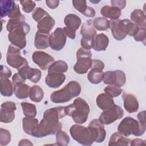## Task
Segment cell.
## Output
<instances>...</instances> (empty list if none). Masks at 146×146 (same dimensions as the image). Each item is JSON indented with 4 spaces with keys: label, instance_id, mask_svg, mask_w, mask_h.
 Listing matches in <instances>:
<instances>
[{
    "label": "cell",
    "instance_id": "1",
    "mask_svg": "<svg viewBox=\"0 0 146 146\" xmlns=\"http://www.w3.org/2000/svg\"><path fill=\"white\" fill-rule=\"evenodd\" d=\"M66 116L65 107H56L46 110L43 119L33 131L31 136L39 138L56 134L62 128V123L59 119Z\"/></svg>",
    "mask_w": 146,
    "mask_h": 146
},
{
    "label": "cell",
    "instance_id": "2",
    "mask_svg": "<svg viewBox=\"0 0 146 146\" xmlns=\"http://www.w3.org/2000/svg\"><path fill=\"white\" fill-rule=\"evenodd\" d=\"M90 110L88 103L81 98H76L73 103L65 107L66 115L72 117L76 123L80 124L87 120Z\"/></svg>",
    "mask_w": 146,
    "mask_h": 146
},
{
    "label": "cell",
    "instance_id": "3",
    "mask_svg": "<svg viewBox=\"0 0 146 146\" xmlns=\"http://www.w3.org/2000/svg\"><path fill=\"white\" fill-rule=\"evenodd\" d=\"M81 92V86L76 81L72 80L59 90L53 92L50 99L55 103H63L78 96Z\"/></svg>",
    "mask_w": 146,
    "mask_h": 146
},
{
    "label": "cell",
    "instance_id": "4",
    "mask_svg": "<svg viewBox=\"0 0 146 146\" xmlns=\"http://www.w3.org/2000/svg\"><path fill=\"white\" fill-rule=\"evenodd\" d=\"M118 132L125 136L133 135L142 136L145 131V124L135 120L131 117L124 118L117 127Z\"/></svg>",
    "mask_w": 146,
    "mask_h": 146
},
{
    "label": "cell",
    "instance_id": "5",
    "mask_svg": "<svg viewBox=\"0 0 146 146\" xmlns=\"http://www.w3.org/2000/svg\"><path fill=\"white\" fill-rule=\"evenodd\" d=\"M74 140L83 145L90 146L95 142V138L90 128L78 124L72 125L70 129Z\"/></svg>",
    "mask_w": 146,
    "mask_h": 146
},
{
    "label": "cell",
    "instance_id": "6",
    "mask_svg": "<svg viewBox=\"0 0 146 146\" xmlns=\"http://www.w3.org/2000/svg\"><path fill=\"white\" fill-rule=\"evenodd\" d=\"M30 30V26L26 22L18 25L13 31L9 32L8 39L12 44L19 49L24 48L26 46V35Z\"/></svg>",
    "mask_w": 146,
    "mask_h": 146
},
{
    "label": "cell",
    "instance_id": "7",
    "mask_svg": "<svg viewBox=\"0 0 146 146\" xmlns=\"http://www.w3.org/2000/svg\"><path fill=\"white\" fill-rule=\"evenodd\" d=\"M92 52L90 50L79 48L76 52L77 61L74 66L75 72L78 74H84L90 69L92 60Z\"/></svg>",
    "mask_w": 146,
    "mask_h": 146
},
{
    "label": "cell",
    "instance_id": "8",
    "mask_svg": "<svg viewBox=\"0 0 146 146\" xmlns=\"http://www.w3.org/2000/svg\"><path fill=\"white\" fill-rule=\"evenodd\" d=\"M6 62L11 67L16 68L18 71L22 67L29 65L27 60L22 57L20 49L12 44H10L6 54Z\"/></svg>",
    "mask_w": 146,
    "mask_h": 146
},
{
    "label": "cell",
    "instance_id": "9",
    "mask_svg": "<svg viewBox=\"0 0 146 146\" xmlns=\"http://www.w3.org/2000/svg\"><path fill=\"white\" fill-rule=\"evenodd\" d=\"M124 111L120 107L114 104L112 107L104 110L99 116V120L104 125H108L123 117Z\"/></svg>",
    "mask_w": 146,
    "mask_h": 146
},
{
    "label": "cell",
    "instance_id": "10",
    "mask_svg": "<svg viewBox=\"0 0 146 146\" xmlns=\"http://www.w3.org/2000/svg\"><path fill=\"white\" fill-rule=\"evenodd\" d=\"M0 15L2 18L7 16L10 19L15 18L21 16L19 6L13 1L4 0L1 1Z\"/></svg>",
    "mask_w": 146,
    "mask_h": 146
},
{
    "label": "cell",
    "instance_id": "11",
    "mask_svg": "<svg viewBox=\"0 0 146 146\" xmlns=\"http://www.w3.org/2000/svg\"><path fill=\"white\" fill-rule=\"evenodd\" d=\"M103 80L104 84L121 87L125 83L126 76L121 70L107 71L104 72Z\"/></svg>",
    "mask_w": 146,
    "mask_h": 146
},
{
    "label": "cell",
    "instance_id": "12",
    "mask_svg": "<svg viewBox=\"0 0 146 146\" xmlns=\"http://www.w3.org/2000/svg\"><path fill=\"white\" fill-rule=\"evenodd\" d=\"M66 35L62 28H57L49 37V46L55 51L61 50L65 46Z\"/></svg>",
    "mask_w": 146,
    "mask_h": 146
},
{
    "label": "cell",
    "instance_id": "13",
    "mask_svg": "<svg viewBox=\"0 0 146 146\" xmlns=\"http://www.w3.org/2000/svg\"><path fill=\"white\" fill-rule=\"evenodd\" d=\"M32 59L33 62L43 70L48 69L55 61L54 58L51 55L42 51H35L33 54Z\"/></svg>",
    "mask_w": 146,
    "mask_h": 146
},
{
    "label": "cell",
    "instance_id": "14",
    "mask_svg": "<svg viewBox=\"0 0 146 146\" xmlns=\"http://www.w3.org/2000/svg\"><path fill=\"white\" fill-rule=\"evenodd\" d=\"M0 121L5 123L13 121L15 118V111L17 109L15 103L13 102H6L1 104Z\"/></svg>",
    "mask_w": 146,
    "mask_h": 146
},
{
    "label": "cell",
    "instance_id": "15",
    "mask_svg": "<svg viewBox=\"0 0 146 146\" xmlns=\"http://www.w3.org/2000/svg\"><path fill=\"white\" fill-rule=\"evenodd\" d=\"M88 127L92 130L95 136V142L102 143L106 137V131L104 124L99 119H94L89 124Z\"/></svg>",
    "mask_w": 146,
    "mask_h": 146
},
{
    "label": "cell",
    "instance_id": "16",
    "mask_svg": "<svg viewBox=\"0 0 146 146\" xmlns=\"http://www.w3.org/2000/svg\"><path fill=\"white\" fill-rule=\"evenodd\" d=\"M18 72L26 79H29L34 83H38L42 76L40 70L38 68H31L27 65L18 70Z\"/></svg>",
    "mask_w": 146,
    "mask_h": 146
},
{
    "label": "cell",
    "instance_id": "17",
    "mask_svg": "<svg viewBox=\"0 0 146 146\" xmlns=\"http://www.w3.org/2000/svg\"><path fill=\"white\" fill-rule=\"evenodd\" d=\"M66 75L60 72H50L45 78L46 84L50 88H58L65 81Z\"/></svg>",
    "mask_w": 146,
    "mask_h": 146
},
{
    "label": "cell",
    "instance_id": "18",
    "mask_svg": "<svg viewBox=\"0 0 146 146\" xmlns=\"http://www.w3.org/2000/svg\"><path fill=\"white\" fill-rule=\"evenodd\" d=\"M122 99L124 102V107L129 113H134L139 109V102L136 98L129 93L123 92Z\"/></svg>",
    "mask_w": 146,
    "mask_h": 146
},
{
    "label": "cell",
    "instance_id": "19",
    "mask_svg": "<svg viewBox=\"0 0 146 146\" xmlns=\"http://www.w3.org/2000/svg\"><path fill=\"white\" fill-rule=\"evenodd\" d=\"M72 5L75 9L87 17H94L95 15V11L94 8L87 5L86 1L74 0Z\"/></svg>",
    "mask_w": 146,
    "mask_h": 146
},
{
    "label": "cell",
    "instance_id": "20",
    "mask_svg": "<svg viewBox=\"0 0 146 146\" xmlns=\"http://www.w3.org/2000/svg\"><path fill=\"white\" fill-rule=\"evenodd\" d=\"M55 24V22L54 18L48 15L38 23V31L43 34H49V33L52 29Z\"/></svg>",
    "mask_w": 146,
    "mask_h": 146
},
{
    "label": "cell",
    "instance_id": "21",
    "mask_svg": "<svg viewBox=\"0 0 146 146\" xmlns=\"http://www.w3.org/2000/svg\"><path fill=\"white\" fill-rule=\"evenodd\" d=\"M96 102L98 107L103 111L110 108L115 104L113 98L106 93L99 94L96 98Z\"/></svg>",
    "mask_w": 146,
    "mask_h": 146
},
{
    "label": "cell",
    "instance_id": "22",
    "mask_svg": "<svg viewBox=\"0 0 146 146\" xmlns=\"http://www.w3.org/2000/svg\"><path fill=\"white\" fill-rule=\"evenodd\" d=\"M109 39L108 36L103 33L96 35L94 38L93 48L96 51H105L108 47Z\"/></svg>",
    "mask_w": 146,
    "mask_h": 146
},
{
    "label": "cell",
    "instance_id": "23",
    "mask_svg": "<svg viewBox=\"0 0 146 146\" xmlns=\"http://www.w3.org/2000/svg\"><path fill=\"white\" fill-rule=\"evenodd\" d=\"M49 34H46L37 31L35 35L34 46L39 50L46 49L49 46Z\"/></svg>",
    "mask_w": 146,
    "mask_h": 146
},
{
    "label": "cell",
    "instance_id": "24",
    "mask_svg": "<svg viewBox=\"0 0 146 146\" xmlns=\"http://www.w3.org/2000/svg\"><path fill=\"white\" fill-rule=\"evenodd\" d=\"M64 22L67 28L76 31L80 27L82 21L78 15L74 14H69L65 17Z\"/></svg>",
    "mask_w": 146,
    "mask_h": 146
},
{
    "label": "cell",
    "instance_id": "25",
    "mask_svg": "<svg viewBox=\"0 0 146 146\" xmlns=\"http://www.w3.org/2000/svg\"><path fill=\"white\" fill-rule=\"evenodd\" d=\"M100 13L104 18H108L111 20H116L121 15V10L113 6H104L101 9Z\"/></svg>",
    "mask_w": 146,
    "mask_h": 146
},
{
    "label": "cell",
    "instance_id": "26",
    "mask_svg": "<svg viewBox=\"0 0 146 146\" xmlns=\"http://www.w3.org/2000/svg\"><path fill=\"white\" fill-rule=\"evenodd\" d=\"M80 32L84 38L94 39L96 35V31L93 26L91 20H88L83 23Z\"/></svg>",
    "mask_w": 146,
    "mask_h": 146
},
{
    "label": "cell",
    "instance_id": "27",
    "mask_svg": "<svg viewBox=\"0 0 146 146\" xmlns=\"http://www.w3.org/2000/svg\"><path fill=\"white\" fill-rule=\"evenodd\" d=\"M131 19L139 27H146V16L140 9H135L131 13Z\"/></svg>",
    "mask_w": 146,
    "mask_h": 146
},
{
    "label": "cell",
    "instance_id": "28",
    "mask_svg": "<svg viewBox=\"0 0 146 146\" xmlns=\"http://www.w3.org/2000/svg\"><path fill=\"white\" fill-rule=\"evenodd\" d=\"M131 141L129 138L126 137V136L121 135L119 132H116L111 136L108 141V145H130Z\"/></svg>",
    "mask_w": 146,
    "mask_h": 146
},
{
    "label": "cell",
    "instance_id": "29",
    "mask_svg": "<svg viewBox=\"0 0 146 146\" xmlns=\"http://www.w3.org/2000/svg\"><path fill=\"white\" fill-rule=\"evenodd\" d=\"M0 84L2 95L7 97L12 96L14 92V86L10 80L7 78H0Z\"/></svg>",
    "mask_w": 146,
    "mask_h": 146
},
{
    "label": "cell",
    "instance_id": "30",
    "mask_svg": "<svg viewBox=\"0 0 146 146\" xmlns=\"http://www.w3.org/2000/svg\"><path fill=\"white\" fill-rule=\"evenodd\" d=\"M87 75V79L89 82L95 84L100 83L103 79V70L95 67H91Z\"/></svg>",
    "mask_w": 146,
    "mask_h": 146
},
{
    "label": "cell",
    "instance_id": "31",
    "mask_svg": "<svg viewBox=\"0 0 146 146\" xmlns=\"http://www.w3.org/2000/svg\"><path fill=\"white\" fill-rule=\"evenodd\" d=\"M39 124L38 120L35 118L23 117L22 119V127L25 132L29 135H31L33 131Z\"/></svg>",
    "mask_w": 146,
    "mask_h": 146
},
{
    "label": "cell",
    "instance_id": "32",
    "mask_svg": "<svg viewBox=\"0 0 146 146\" xmlns=\"http://www.w3.org/2000/svg\"><path fill=\"white\" fill-rule=\"evenodd\" d=\"M30 86L26 84H21L14 86V92L16 97L20 99H26L29 96Z\"/></svg>",
    "mask_w": 146,
    "mask_h": 146
},
{
    "label": "cell",
    "instance_id": "33",
    "mask_svg": "<svg viewBox=\"0 0 146 146\" xmlns=\"http://www.w3.org/2000/svg\"><path fill=\"white\" fill-rule=\"evenodd\" d=\"M44 96V92L42 88L37 85H34L30 88L29 97L30 99L35 103L42 101Z\"/></svg>",
    "mask_w": 146,
    "mask_h": 146
},
{
    "label": "cell",
    "instance_id": "34",
    "mask_svg": "<svg viewBox=\"0 0 146 146\" xmlns=\"http://www.w3.org/2000/svg\"><path fill=\"white\" fill-rule=\"evenodd\" d=\"M119 19L116 20H111L110 24L113 38L117 40H121L125 38L126 35L123 34L121 31L119 26Z\"/></svg>",
    "mask_w": 146,
    "mask_h": 146
},
{
    "label": "cell",
    "instance_id": "35",
    "mask_svg": "<svg viewBox=\"0 0 146 146\" xmlns=\"http://www.w3.org/2000/svg\"><path fill=\"white\" fill-rule=\"evenodd\" d=\"M68 70V66L66 62L59 60L54 62L48 68V73L50 72H66Z\"/></svg>",
    "mask_w": 146,
    "mask_h": 146
},
{
    "label": "cell",
    "instance_id": "36",
    "mask_svg": "<svg viewBox=\"0 0 146 146\" xmlns=\"http://www.w3.org/2000/svg\"><path fill=\"white\" fill-rule=\"evenodd\" d=\"M21 105L23 113L26 117L30 118H34L35 117L37 111L35 104L28 102H22Z\"/></svg>",
    "mask_w": 146,
    "mask_h": 146
},
{
    "label": "cell",
    "instance_id": "37",
    "mask_svg": "<svg viewBox=\"0 0 146 146\" xmlns=\"http://www.w3.org/2000/svg\"><path fill=\"white\" fill-rule=\"evenodd\" d=\"M92 25L95 29L99 31L107 30L110 27V21L104 17H98L94 19Z\"/></svg>",
    "mask_w": 146,
    "mask_h": 146
},
{
    "label": "cell",
    "instance_id": "38",
    "mask_svg": "<svg viewBox=\"0 0 146 146\" xmlns=\"http://www.w3.org/2000/svg\"><path fill=\"white\" fill-rule=\"evenodd\" d=\"M70 140V137L66 132L60 130L56 133V141L57 145L66 146L69 144Z\"/></svg>",
    "mask_w": 146,
    "mask_h": 146
},
{
    "label": "cell",
    "instance_id": "39",
    "mask_svg": "<svg viewBox=\"0 0 146 146\" xmlns=\"http://www.w3.org/2000/svg\"><path fill=\"white\" fill-rule=\"evenodd\" d=\"M25 18L23 15H22L21 16L17 18L10 19L8 21V23H7L6 29L8 31L10 32L13 31L20 23L25 22Z\"/></svg>",
    "mask_w": 146,
    "mask_h": 146
},
{
    "label": "cell",
    "instance_id": "40",
    "mask_svg": "<svg viewBox=\"0 0 146 146\" xmlns=\"http://www.w3.org/2000/svg\"><path fill=\"white\" fill-rule=\"evenodd\" d=\"M104 91L106 94L111 96L112 98H115L118 96L122 92V90L120 87L116 85H109L104 88Z\"/></svg>",
    "mask_w": 146,
    "mask_h": 146
},
{
    "label": "cell",
    "instance_id": "41",
    "mask_svg": "<svg viewBox=\"0 0 146 146\" xmlns=\"http://www.w3.org/2000/svg\"><path fill=\"white\" fill-rule=\"evenodd\" d=\"M48 13L41 7H36L32 13V17L36 22H40L43 18L48 15Z\"/></svg>",
    "mask_w": 146,
    "mask_h": 146
},
{
    "label": "cell",
    "instance_id": "42",
    "mask_svg": "<svg viewBox=\"0 0 146 146\" xmlns=\"http://www.w3.org/2000/svg\"><path fill=\"white\" fill-rule=\"evenodd\" d=\"M11 141L10 132L2 128H0V145L1 146L7 145Z\"/></svg>",
    "mask_w": 146,
    "mask_h": 146
},
{
    "label": "cell",
    "instance_id": "43",
    "mask_svg": "<svg viewBox=\"0 0 146 146\" xmlns=\"http://www.w3.org/2000/svg\"><path fill=\"white\" fill-rule=\"evenodd\" d=\"M20 3L22 5L23 10L27 13H31L34 9L36 5L34 1L30 0L20 1Z\"/></svg>",
    "mask_w": 146,
    "mask_h": 146
},
{
    "label": "cell",
    "instance_id": "44",
    "mask_svg": "<svg viewBox=\"0 0 146 146\" xmlns=\"http://www.w3.org/2000/svg\"><path fill=\"white\" fill-rule=\"evenodd\" d=\"M146 27H139L137 31L133 36L137 42H144L145 40Z\"/></svg>",
    "mask_w": 146,
    "mask_h": 146
},
{
    "label": "cell",
    "instance_id": "45",
    "mask_svg": "<svg viewBox=\"0 0 146 146\" xmlns=\"http://www.w3.org/2000/svg\"><path fill=\"white\" fill-rule=\"evenodd\" d=\"M94 43V39L87 38L82 37L80 40V44L82 48L87 50H90L93 48Z\"/></svg>",
    "mask_w": 146,
    "mask_h": 146
},
{
    "label": "cell",
    "instance_id": "46",
    "mask_svg": "<svg viewBox=\"0 0 146 146\" xmlns=\"http://www.w3.org/2000/svg\"><path fill=\"white\" fill-rule=\"evenodd\" d=\"M11 76V71L8 67L1 65L0 68V78L9 79Z\"/></svg>",
    "mask_w": 146,
    "mask_h": 146
},
{
    "label": "cell",
    "instance_id": "47",
    "mask_svg": "<svg viewBox=\"0 0 146 146\" xmlns=\"http://www.w3.org/2000/svg\"><path fill=\"white\" fill-rule=\"evenodd\" d=\"M26 79H25L19 72L15 74L12 78V83L13 86H16L18 84H24L26 82Z\"/></svg>",
    "mask_w": 146,
    "mask_h": 146
},
{
    "label": "cell",
    "instance_id": "48",
    "mask_svg": "<svg viewBox=\"0 0 146 146\" xmlns=\"http://www.w3.org/2000/svg\"><path fill=\"white\" fill-rule=\"evenodd\" d=\"M112 6L115 7L119 10L123 9L126 6V1L124 0H112L111 1Z\"/></svg>",
    "mask_w": 146,
    "mask_h": 146
},
{
    "label": "cell",
    "instance_id": "49",
    "mask_svg": "<svg viewBox=\"0 0 146 146\" xmlns=\"http://www.w3.org/2000/svg\"><path fill=\"white\" fill-rule=\"evenodd\" d=\"M91 67H95V68H98L100 69H102L103 70L104 68V63L98 59H93L92 60V66Z\"/></svg>",
    "mask_w": 146,
    "mask_h": 146
},
{
    "label": "cell",
    "instance_id": "50",
    "mask_svg": "<svg viewBox=\"0 0 146 146\" xmlns=\"http://www.w3.org/2000/svg\"><path fill=\"white\" fill-rule=\"evenodd\" d=\"M63 31L64 33V34H66V36H68V38L74 39L75 38L76 36V34H75V31L67 28V27H65L64 28H63Z\"/></svg>",
    "mask_w": 146,
    "mask_h": 146
},
{
    "label": "cell",
    "instance_id": "51",
    "mask_svg": "<svg viewBox=\"0 0 146 146\" xmlns=\"http://www.w3.org/2000/svg\"><path fill=\"white\" fill-rule=\"evenodd\" d=\"M46 3L47 5V6L52 9H55L56 8L59 4V1H46Z\"/></svg>",
    "mask_w": 146,
    "mask_h": 146
},
{
    "label": "cell",
    "instance_id": "52",
    "mask_svg": "<svg viewBox=\"0 0 146 146\" xmlns=\"http://www.w3.org/2000/svg\"><path fill=\"white\" fill-rule=\"evenodd\" d=\"M131 145H145V140H141L140 139H135L131 141Z\"/></svg>",
    "mask_w": 146,
    "mask_h": 146
},
{
    "label": "cell",
    "instance_id": "53",
    "mask_svg": "<svg viewBox=\"0 0 146 146\" xmlns=\"http://www.w3.org/2000/svg\"><path fill=\"white\" fill-rule=\"evenodd\" d=\"M137 118L139 121L145 124V111L140 112L137 115Z\"/></svg>",
    "mask_w": 146,
    "mask_h": 146
},
{
    "label": "cell",
    "instance_id": "54",
    "mask_svg": "<svg viewBox=\"0 0 146 146\" xmlns=\"http://www.w3.org/2000/svg\"><path fill=\"white\" fill-rule=\"evenodd\" d=\"M19 145H33V143L31 142L30 140L29 139H22L20 140L19 144Z\"/></svg>",
    "mask_w": 146,
    "mask_h": 146
}]
</instances>
